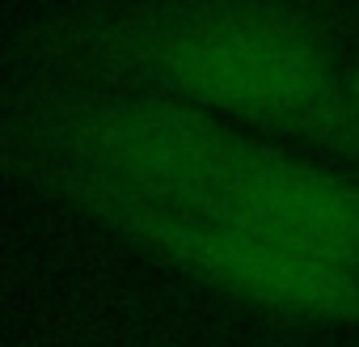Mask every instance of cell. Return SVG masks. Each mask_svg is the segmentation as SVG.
<instances>
[{
  "instance_id": "1",
  "label": "cell",
  "mask_w": 359,
  "mask_h": 347,
  "mask_svg": "<svg viewBox=\"0 0 359 347\" xmlns=\"http://www.w3.org/2000/svg\"><path fill=\"white\" fill-rule=\"evenodd\" d=\"M39 157L97 221L195 212L300 242L359 271V178L254 131L123 85L39 119Z\"/></svg>"
},
{
  "instance_id": "2",
  "label": "cell",
  "mask_w": 359,
  "mask_h": 347,
  "mask_svg": "<svg viewBox=\"0 0 359 347\" xmlns=\"http://www.w3.org/2000/svg\"><path fill=\"white\" fill-rule=\"evenodd\" d=\"M127 85L359 161L351 68L292 0H152L97 30Z\"/></svg>"
},
{
  "instance_id": "3",
  "label": "cell",
  "mask_w": 359,
  "mask_h": 347,
  "mask_svg": "<svg viewBox=\"0 0 359 347\" xmlns=\"http://www.w3.org/2000/svg\"><path fill=\"white\" fill-rule=\"evenodd\" d=\"M110 229L250 309L283 322L359 326V271L300 242L195 212H131Z\"/></svg>"
},
{
  "instance_id": "4",
  "label": "cell",
  "mask_w": 359,
  "mask_h": 347,
  "mask_svg": "<svg viewBox=\"0 0 359 347\" xmlns=\"http://www.w3.org/2000/svg\"><path fill=\"white\" fill-rule=\"evenodd\" d=\"M351 93H355V102H359V64L351 68Z\"/></svg>"
}]
</instances>
